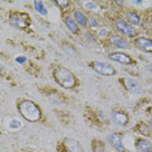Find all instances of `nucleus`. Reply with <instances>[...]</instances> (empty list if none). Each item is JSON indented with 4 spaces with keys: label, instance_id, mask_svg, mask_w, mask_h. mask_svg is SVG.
Wrapping results in <instances>:
<instances>
[{
    "label": "nucleus",
    "instance_id": "obj_1",
    "mask_svg": "<svg viewBox=\"0 0 152 152\" xmlns=\"http://www.w3.org/2000/svg\"><path fill=\"white\" fill-rule=\"evenodd\" d=\"M18 109L21 112V115L25 117L27 121H31V122H37V121L40 120L42 117V112L38 108V105L33 102H21L18 105Z\"/></svg>",
    "mask_w": 152,
    "mask_h": 152
},
{
    "label": "nucleus",
    "instance_id": "obj_2",
    "mask_svg": "<svg viewBox=\"0 0 152 152\" xmlns=\"http://www.w3.org/2000/svg\"><path fill=\"white\" fill-rule=\"evenodd\" d=\"M55 79L57 81V83H60L65 88H72L75 86V78L72 74V72H69L65 68H57L55 72Z\"/></svg>",
    "mask_w": 152,
    "mask_h": 152
},
{
    "label": "nucleus",
    "instance_id": "obj_3",
    "mask_svg": "<svg viewBox=\"0 0 152 152\" xmlns=\"http://www.w3.org/2000/svg\"><path fill=\"white\" fill-rule=\"evenodd\" d=\"M94 69L98 73L103 74V75H113L116 73V69L112 65L103 63V61H95L94 63Z\"/></svg>",
    "mask_w": 152,
    "mask_h": 152
},
{
    "label": "nucleus",
    "instance_id": "obj_4",
    "mask_svg": "<svg viewBox=\"0 0 152 152\" xmlns=\"http://www.w3.org/2000/svg\"><path fill=\"white\" fill-rule=\"evenodd\" d=\"M115 26L117 27V30H118L120 33H124L127 37H134L135 35V30H134L130 25H127L126 21H124V20H121V18H116L115 20Z\"/></svg>",
    "mask_w": 152,
    "mask_h": 152
},
{
    "label": "nucleus",
    "instance_id": "obj_5",
    "mask_svg": "<svg viewBox=\"0 0 152 152\" xmlns=\"http://www.w3.org/2000/svg\"><path fill=\"white\" fill-rule=\"evenodd\" d=\"M63 146H64L65 152H83V150H82V147H81V144H79L77 140L70 139V138H66V139H64Z\"/></svg>",
    "mask_w": 152,
    "mask_h": 152
},
{
    "label": "nucleus",
    "instance_id": "obj_6",
    "mask_svg": "<svg viewBox=\"0 0 152 152\" xmlns=\"http://www.w3.org/2000/svg\"><path fill=\"white\" fill-rule=\"evenodd\" d=\"M109 58L113 61H117L120 64H125V65H130L133 64V58H131L129 55L122 53V52H116V53H110Z\"/></svg>",
    "mask_w": 152,
    "mask_h": 152
},
{
    "label": "nucleus",
    "instance_id": "obj_7",
    "mask_svg": "<svg viewBox=\"0 0 152 152\" xmlns=\"http://www.w3.org/2000/svg\"><path fill=\"white\" fill-rule=\"evenodd\" d=\"M11 22L13 25L23 29V27L27 26V16L23 15V13H16V15H13L11 17Z\"/></svg>",
    "mask_w": 152,
    "mask_h": 152
},
{
    "label": "nucleus",
    "instance_id": "obj_8",
    "mask_svg": "<svg viewBox=\"0 0 152 152\" xmlns=\"http://www.w3.org/2000/svg\"><path fill=\"white\" fill-rule=\"evenodd\" d=\"M108 140L110 142V144H112V146L115 147L116 150H118V151H125V147H124V144H122V139H121V135H120V134H117V133L109 134Z\"/></svg>",
    "mask_w": 152,
    "mask_h": 152
},
{
    "label": "nucleus",
    "instance_id": "obj_9",
    "mask_svg": "<svg viewBox=\"0 0 152 152\" xmlns=\"http://www.w3.org/2000/svg\"><path fill=\"white\" fill-rule=\"evenodd\" d=\"M135 44L138 48L146 52H152V40L147 39V38H138L135 40Z\"/></svg>",
    "mask_w": 152,
    "mask_h": 152
},
{
    "label": "nucleus",
    "instance_id": "obj_10",
    "mask_svg": "<svg viewBox=\"0 0 152 152\" xmlns=\"http://www.w3.org/2000/svg\"><path fill=\"white\" fill-rule=\"evenodd\" d=\"M125 83H126L127 90H129L130 92H133V94H139V92L142 91V86L139 85V82L135 81V79L126 78L125 79Z\"/></svg>",
    "mask_w": 152,
    "mask_h": 152
},
{
    "label": "nucleus",
    "instance_id": "obj_11",
    "mask_svg": "<svg viewBox=\"0 0 152 152\" xmlns=\"http://www.w3.org/2000/svg\"><path fill=\"white\" fill-rule=\"evenodd\" d=\"M112 120L115 121V124L118 126H125L127 124V116L122 112H115L112 115Z\"/></svg>",
    "mask_w": 152,
    "mask_h": 152
},
{
    "label": "nucleus",
    "instance_id": "obj_12",
    "mask_svg": "<svg viewBox=\"0 0 152 152\" xmlns=\"http://www.w3.org/2000/svg\"><path fill=\"white\" fill-rule=\"evenodd\" d=\"M137 150L139 152H151L152 151V144L148 140L139 139L137 142Z\"/></svg>",
    "mask_w": 152,
    "mask_h": 152
},
{
    "label": "nucleus",
    "instance_id": "obj_13",
    "mask_svg": "<svg viewBox=\"0 0 152 152\" xmlns=\"http://www.w3.org/2000/svg\"><path fill=\"white\" fill-rule=\"evenodd\" d=\"M110 43L118 48H129V44H127L126 40H124L121 37H117V35H113L110 38Z\"/></svg>",
    "mask_w": 152,
    "mask_h": 152
},
{
    "label": "nucleus",
    "instance_id": "obj_14",
    "mask_svg": "<svg viewBox=\"0 0 152 152\" xmlns=\"http://www.w3.org/2000/svg\"><path fill=\"white\" fill-rule=\"evenodd\" d=\"M74 20H75V22H77L78 25H81L82 27H85L86 25H87V18H86V16L79 11L74 12Z\"/></svg>",
    "mask_w": 152,
    "mask_h": 152
},
{
    "label": "nucleus",
    "instance_id": "obj_15",
    "mask_svg": "<svg viewBox=\"0 0 152 152\" xmlns=\"http://www.w3.org/2000/svg\"><path fill=\"white\" fill-rule=\"evenodd\" d=\"M65 25L68 26V29L70 30L72 33H78V25H77V22H75V20L74 18H72V17H66L65 18Z\"/></svg>",
    "mask_w": 152,
    "mask_h": 152
},
{
    "label": "nucleus",
    "instance_id": "obj_16",
    "mask_svg": "<svg viewBox=\"0 0 152 152\" xmlns=\"http://www.w3.org/2000/svg\"><path fill=\"white\" fill-rule=\"evenodd\" d=\"M126 17H127V20L133 23V25H139V17H138V15L135 12H127V15H126Z\"/></svg>",
    "mask_w": 152,
    "mask_h": 152
},
{
    "label": "nucleus",
    "instance_id": "obj_17",
    "mask_svg": "<svg viewBox=\"0 0 152 152\" xmlns=\"http://www.w3.org/2000/svg\"><path fill=\"white\" fill-rule=\"evenodd\" d=\"M34 7H35L38 13H40L42 16H47V11H46V8H44L43 1H35L34 3Z\"/></svg>",
    "mask_w": 152,
    "mask_h": 152
},
{
    "label": "nucleus",
    "instance_id": "obj_18",
    "mask_svg": "<svg viewBox=\"0 0 152 152\" xmlns=\"http://www.w3.org/2000/svg\"><path fill=\"white\" fill-rule=\"evenodd\" d=\"M137 130L139 131L140 134H143V135H150V129H148V126L144 125V124H139Z\"/></svg>",
    "mask_w": 152,
    "mask_h": 152
},
{
    "label": "nucleus",
    "instance_id": "obj_19",
    "mask_svg": "<svg viewBox=\"0 0 152 152\" xmlns=\"http://www.w3.org/2000/svg\"><path fill=\"white\" fill-rule=\"evenodd\" d=\"M94 152H104V146L100 140H94Z\"/></svg>",
    "mask_w": 152,
    "mask_h": 152
},
{
    "label": "nucleus",
    "instance_id": "obj_20",
    "mask_svg": "<svg viewBox=\"0 0 152 152\" xmlns=\"http://www.w3.org/2000/svg\"><path fill=\"white\" fill-rule=\"evenodd\" d=\"M9 127H11V129H20V127H21V122H20L18 120H12L11 122H9Z\"/></svg>",
    "mask_w": 152,
    "mask_h": 152
},
{
    "label": "nucleus",
    "instance_id": "obj_21",
    "mask_svg": "<svg viewBox=\"0 0 152 152\" xmlns=\"http://www.w3.org/2000/svg\"><path fill=\"white\" fill-rule=\"evenodd\" d=\"M63 47L66 50V52L69 55H72V56H75V52H74V48H72V47H69L68 44H63Z\"/></svg>",
    "mask_w": 152,
    "mask_h": 152
},
{
    "label": "nucleus",
    "instance_id": "obj_22",
    "mask_svg": "<svg viewBox=\"0 0 152 152\" xmlns=\"http://www.w3.org/2000/svg\"><path fill=\"white\" fill-rule=\"evenodd\" d=\"M96 3L95 1H88V3H85V8H87V9H90V8H96Z\"/></svg>",
    "mask_w": 152,
    "mask_h": 152
},
{
    "label": "nucleus",
    "instance_id": "obj_23",
    "mask_svg": "<svg viewBox=\"0 0 152 152\" xmlns=\"http://www.w3.org/2000/svg\"><path fill=\"white\" fill-rule=\"evenodd\" d=\"M88 21H90V25H91V27H96V26H98V21H96L95 18H92V17H90Z\"/></svg>",
    "mask_w": 152,
    "mask_h": 152
},
{
    "label": "nucleus",
    "instance_id": "obj_24",
    "mask_svg": "<svg viewBox=\"0 0 152 152\" xmlns=\"http://www.w3.org/2000/svg\"><path fill=\"white\" fill-rule=\"evenodd\" d=\"M56 4H58L60 7H64V8H65V7L69 5V1H64V0H57Z\"/></svg>",
    "mask_w": 152,
    "mask_h": 152
},
{
    "label": "nucleus",
    "instance_id": "obj_25",
    "mask_svg": "<svg viewBox=\"0 0 152 152\" xmlns=\"http://www.w3.org/2000/svg\"><path fill=\"white\" fill-rule=\"evenodd\" d=\"M26 61V57H23V56H21V57H17V63H20V64H23Z\"/></svg>",
    "mask_w": 152,
    "mask_h": 152
},
{
    "label": "nucleus",
    "instance_id": "obj_26",
    "mask_svg": "<svg viewBox=\"0 0 152 152\" xmlns=\"http://www.w3.org/2000/svg\"><path fill=\"white\" fill-rule=\"evenodd\" d=\"M99 34H100V37H105V35H107V30H105V29H102Z\"/></svg>",
    "mask_w": 152,
    "mask_h": 152
},
{
    "label": "nucleus",
    "instance_id": "obj_27",
    "mask_svg": "<svg viewBox=\"0 0 152 152\" xmlns=\"http://www.w3.org/2000/svg\"><path fill=\"white\" fill-rule=\"evenodd\" d=\"M148 70H150V72H151V73H152V64L150 65V66H148Z\"/></svg>",
    "mask_w": 152,
    "mask_h": 152
},
{
    "label": "nucleus",
    "instance_id": "obj_28",
    "mask_svg": "<svg viewBox=\"0 0 152 152\" xmlns=\"http://www.w3.org/2000/svg\"><path fill=\"white\" fill-rule=\"evenodd\" d=\"M150 126L152 127V118H151V121H150Z\"/></svg>",
    "mask_w": 152,
    "mask_h": 152
}]
</instances>
